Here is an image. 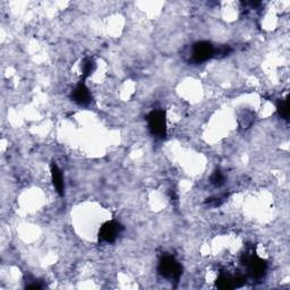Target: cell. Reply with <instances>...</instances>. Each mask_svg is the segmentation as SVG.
<instances>
[{
    "instance_id": "12",
    "label": "cell",
    "mask_w": 290,
    "mask_h": 290,
    "mask_svg": "<svg viewBox=\"0 0 290 290\" xmlns=\"http://www.w3.org/2000/svg\"><path fill=\"white\" fill-rule=\"evenodd\" d=\"M231 51L228 46H222L218 49H214V57H225Z\"/></svg>"
},
{
    "instance_id": "7",
    "label": "cell",
    "mask_w": 290,
    "mask_h": 290,
    "mask_svg": "<svg viewBox=\"0 0 290 290\" xmlns=\"http://www.w3.org/2000/svg\"><path fill=\"white\" fill-rule=\"evenodd\" d=\"M244 279L235 278V276H231L228 274H221L217 280V287L220 289H233L236 287H239L244 283Z\"/></svg>"
},
{
    "instance_id": "8",
    "label": "cell",
    "mask_w": 290,
    "mask_h": 290,
    "mask_svg": "<svg viewBox=\"0 0 290 290\" xmlns=\"http://www.w3.org/2000/svg\"><path fill=\"white\" fill-rule=\"evenodd\" d=\"M50 170H51V177H52L53 186H55L57 193L59 194L60 196H62L65 193V184H64V177H62L61 170H60L59 168H58V166H57L56 163L51 164Z\"/></svg>"
},
{
    "instance_id": "4",
    "label": "cell",
    "mask_w": 290,
    "mask_h": 290,
    "mask_svg": "<svg viewBox=\"0 0 290 290\" xmlns=\"http://www.w3.org/2000/svg\"><path fill=\"white\" fill-rule=\"evenodd\" d=\"M123 231V226L117 221H108L101 226L99 240L104 243H114Z\"/></svg>"
},
{
    "instance_id": "10",
    "label": "cell",
    "mask_w": 290,
    "mask_h": 290,
    "mask_svg": "<svg viewBox=\"0 0 290 290\" xmlns=\"http://www.w3.org/2000/svg\"><path fill=\"white\" fill-rule=\"evenodd\" d=\"M276 109H278V113H279L281 118H283L284 120H288L289 109H288V100L287 99L280 100L279 104H278V107H276Z\"/></svg>"
},
{
    "instance_id": "1",
    "label": "cell",
    "mask_w": 290,
    "mask_h": 290,
    "mask_svg": "<svg viewBox=\"0 0 290 290\" xmlns=\"http://www.w3.org/2000/svg\"><path fill=\"white\" fill-rule=\"evenodd\" d=\"M158 271L161 276L164 279L170 280V281H178L181 275V265L178 263L175 257L172 256H163L160 260Z\"/></svg>"
},
{
    "instance_id": "2",
    "label": "cell",
    "mask_w": 290,
    "mask_h": 290,
    "mask_svg": "<svg viewBox=\"0 0 290 290\" xmlns=\"http://www.w3.org/2000/svg\"><path fill=\"white\" fill-rule=\"evenodd\" d=\"M149 131L153 136L163 138L167 135L166 113L162 110H153L148 116Z\"/></svg>"
},
{
    "instance_id": "3",
    "label": "cell",
    "mask_w": 290,
    "mask_h": 290,
    "mask_svg": "<svg viewBox=\"0 0 290 290\" xmlns=\"http://www.w3.org/2000/svg\"><path fill=\"white\" fill-rule=\"evenodd\" d=\"M243 263L246 266L247 272L253 278L260 279L264 275L266 271V263L261 257H258L255 253H248L243 256Z\"/></svg>"
},
{
    "instance_id": "9",
    "label": "cell",
    "mask_w": 290,
    "mask_h": 290,
    "mask_svg": "<svg viewBox=\"0 0 290 290\" xmlns=\"http://www.w3.org/2000/svg\"><path fill=\"white\" fill-rule=\"evenodd\" d=\"M95 68V64L94 61L90 58H86V59H84L83 64H82V76L83 78H86L90 76V75L93 73V70Z\"/></svg>"
},
{
    "instance_id": "6",
    "label": "cell",
    "mask_w": 290,
    "mask_h": 290,
    "mask_svg": "<svg viewBox=\"0 0 290 290\" xmlns=\"http://www.w3.org/2000/svg\"><path fill=\"white\" fill-rule=\"evenodd\" d=\"M71 99L78 105H87L91 101L92 96L85 84L79 83L71 92Z\"/></svg>"
},
{
    "instance_id": "11",
    "label": "cell",
    "mask_w": 290,
    "mask_h": 290,
    "mask_svg": "<svg viewBox=\"0 0 290 290\" xmlns=\"http://www.w3.org/2000/svg\"><path fill=\"white\" fill-rule=\"evenodd\" d=\"M225 180H226L225 175L220 170L214 171L213 175L211 176V182L214 186H217V187H220V186L224 185Z\"/></svg>"
},
{
    "instance_id": "5",
    "label": "cell",
    "mask_w": 290,
    "mask_h": 290,
    "mask_svg": "<svg viewBox=\"0 0 290 290\" xmlns=\"http://www.w3.org/2000/svg\"><path fill=\"white\" fill-rule=\"evenodd\" d=\"M214 57V47L210 42L201 41L194 44L191 50V60L196 64L204 62Z\"/></svg>"
}]
</instances>
